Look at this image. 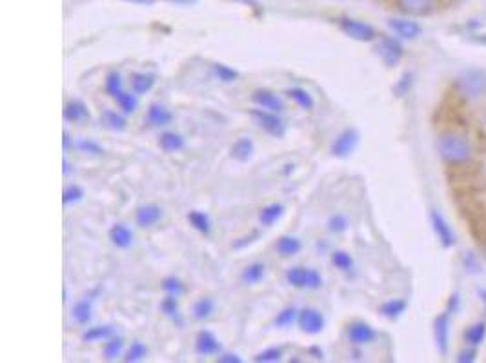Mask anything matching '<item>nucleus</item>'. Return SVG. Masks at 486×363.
<instances>
[{
    "label": "nucleus",
    "instance_id": "obj_5",
    "mask_svg": "<svg viewBox=\"0 0 486 363\" xmlns=\"http://www.w3.org/2000/svg\"><path fill=\"white\" fill-rule=\"evenodd\" d=\"M357 144H359V133L353 127L342 131L331 144V154L337 158H348L353 151H356Z\"/></svg>",
    "mask_w": 486,
    "mask_h": 363
},
{
    "label": "nucleus",
    "instance_id": "obj_25",
    "mask_svg": "<svg viewBox=\"0 0 486 363\" xmlns=\"http://www.w3.org/2000/svg\"><path fill=\"white\" fill-rule=\"evenodd\" d=\"M93 307H91V300L84 298L79 300L73 309H71V318L75 320L77 324L81 325H88L91 322V316H93Z\"/></svg>",
    "mask_w": 486,
    "mask_h": 363
},
{
    "label": "nucleus",
    "instance_id": "obj_24",
    "mask_svg": "<svg viewBox=\"0 0 486 363\" xmlns=\"http://www.w3.org/2000/svg\"><path fill=\"white\" fill-rule=\"evenodd\" d=\"M284 211L286 207L282 204L266 205V207H262L261 209V213H259V222H261V225H264V227H271L275 222L281 220Z\"/></svg>",
    "mask_w": 486,
    "mask_h": 363
},
{
    "label": "nucleus",
    "instance_id": "obj_45",
    "mask_svg": "<svg viewBox=\"0 0 486 363\" xmlns=\"http://www.w3.org/2000/svg\"><path fill=\"white\" fill-rule=\"evenodd\" d=\"M77 147L82 151V153H90V154H95V156H101V154H104V147H102L101 144H97L95 140L91 138H84L81 140L79 144H77Z\"/></svg>",
    "mask_w": 486,
    "mask_h": 363
},
{
    "label": "nucleus",
    "instance_id": "obj_16",
    "mask_svg": "<svg viewBox=\"0 0 486 363\" xmlns=\"http://www.w3.org/2000/svg\"><path fill=\"white\" fill-rule=\"evenodd\" d=\"M146 122L153 127H166L173 122V113L161 104H151L146 113Z\"/></svg>",
    "mask_w": 486,
    "mask_h": 363
},
{
    "label": "nucleus",
    "instance_id": "obj_39",
    "mask_svg": "<svg viewBox=\"0 0 486 363\" xmlns=\"http://www.w3.org/2000/svg\"><path fill=\"white\" fill-rule=\"evenodd\" d=\"M331 264L339 271H350L353 267V258L346 251H336V253H331Z\"/></svg>",
    "mask_w": 486,
    "mask_h": 363
},
{
    "label": "nucleus",
    "instance_id": "obj_2",
    "mask_svg": "<svg viewBox=\"0 0 486 363\" xmlns=\"http://www.w3.org/2000/svg\"><path fill=\"white\" fill-rule=\"evenodd\" d=\"M286 282L291 285V287L297 289H315L322 287V276L317 273L315 269H308V267H291L286 271Z\"/></svg>",
    "mask_w": 486,
    "mask_h": 363
},
{
    "label": "nucleus",
    "instance_id": "obj_34",
    "mask_svg": "<svg viewBox=\"0 0 486 363\" xmlns=\"http://www.w3.org/2000/svg\"><path fill=\"white\" fill-rule=\"evenodd\" d=\"M124 87H122V76L119 71H111L110 75L106 76V93L111 96V98H117L121 95Z\"/></svg>",
    "mask_w": 486,
    "mask_h": 363
},
{
    "label": "nucleus",
    "instance_id": "obj_19",
    "mask_svg": "<svg viewBox=\"0 0 486 363\" xmlns=\"http://www.w3.org/2000/svg\"><path fill=\"white\" fill-rule=\"evenodd\" d=\"M111 244L119 249H128L133 244V231L124 224H115L110 229Z\"/></svg>",
    "mask_w": 486,
    "mask_h": 363
},
{
    "label": "nucleus",
    "instance_id": "obj_54",
    "mask_svg": "<svg viewBox=\"0 0 486 363\" xmlns=\"http://www.w3.org/2000/svg\"><path fill=\"white\" fill-rule=\"evenodd\" d=\"M62 165H64V169H62V171H64V174L70 173V164H68V160H64V164H62Z\"/></svg>",
    "mask_w": 486,
    "mask_h": 363
},
{
    "label": "nucleus",
    "instance_id": "obj_26",
    "mask_svg": "<svg viewBox=\"0 0 486 363\" xmlns=\"http://www.w3.org/2000/svg\"><path fill=\"white\" fill-rule=\"evenodd\" d=\"M264 276H266V265L262 264V262H253V264H250L244 271H242L241 280L244 282V284L253 285V284H259Z\"/></svg>",
    "mask_w": 486,
    "mask_h": 363
},
{
    "label": "nucleus",
    "instance_id": "obj_11",
    "mask_svg": "<svg viewBox=\"0 0 486 363\" xmlns=\"http://www.w3.org/2000/svg\"><path fill=\"white\" fill-rule=\"evenodd\" d=\"M434 334H436L437 349L445 356L448 353V347H450V313H443L437 316Z\"/></svg>",
    "mask_w": 486,
    "mask_h": 363
},
{
    "label": "nucleus",
    "instance_id": "obj_27",
    "mask_svg": "<svg viewBox=\"0 0 486 363\" xmlns=\"http://www.w3.org/2000/svg\"><path fill=\"white\" fill-rule=\"evenodd\" d=\"M286 95L290 96V98L293 100L299 107H302V110L311 111L313 107H315V100H313V96H311L306 90H302V87H291V90L286 91Z\"/></svg>",
    "mask_w": 486,
    "mask_h": 363
},
{
    "label": "nucleus",
    "instance_id": "obj_1",
    "mask_svg": "<svg viewBox=\"0 0 486 363\" xmlns=\"http://www.w3.org/2000/svg\"><path fill=\"white\" fill-rule=\"evenodd\" d=\"M437 153L445 162L451 165H461L466 160H470L472 147L468 144V140L461 134H443L441 138L437 140Z\"/></svg>",
    "mask_w": 486,
    "mask_h": 363
},
{
    "label": "nucleus",
    "instance_id": "obj_33",
    "mask_svg": "<svg viewBox=\"0 0 486 363\" xmlns=\"http://www.w3.org/2000/svg\"><path fill=\"white\" fill-rule=\"evenodd\" d=\"M466 342L470 345H481L483 342H485L486 338V324L485 322H479V324L472 325V327L466 329V334H465Z\"/></svg>",
    "mask_w": 486,
    "mask_h": 363
},
{
    "label": "nucleus",
    "instance_id": "obj_6",
    "mask_svg": "<svg viewBox=\"0 0 486 363\" xmlns=\"http://www.w3.org/2000/svg\"><path fill=\"white\" fill-rule=\"evenodd\" d=\"M459 87L466 96L470 98H477L483 95V91L486 90V76L483 75L481 71L470 70L466 71L465 75L459 79Z\"/></svg>",
    "mask_w": 486,
    "mask_h": 363
},
{
    "label": "nucleus",
    "instance_id": "obj_9",
    "mask_svg": "<svg viewBox=\"0 0 486 363\" xmlns=\"http://www.w3.org/2000/svg\"><path fill=\"white\" fill-rule=\"evenodd\" d=\"M251 100L257 107L266 111H273V113H282L284 111V102L279 95H275L270 90H255L251 93Z\"/></svg>",
    "mask_w": 486,
    "mask_h": 363
},
{
    "label": "nucleus",
    "instance_id": "obj_21",
    "mask_svg": "<svg viewBox=\"0 0 486 363\" xmlns=\"http://www.w3.org/2000/svg\"><path fill=\"white\" fill-rule=\"evenodd\" d=\"M130 80L131 91H133L137 96L150 93V91L153 90V85H155V75H153V73H133Z\"/></svg>",
    "mask_w": 486,
    "mask_h": 363
},
{
    "label": "nucleus",
    "instance_id": "obj_49",
    "mask_svg": "<svg viewBox=\"0 0 486 363\" xmlns=\"http://www.w3.org/2000/svg\"><path fill=\"white\" fill-rule=\"evenodd\" d=\"M474 360H476V353H474V351H465V353L457 358V362L468 363V362H474Z\"/></svg>",
    "mask_w": 486,
    "mask_h": 363
},
{
    "label": "nucleus",
    "instance_id": "obj_37",
    "mask_svg": "<svg viewBox=\"0 0 486 363\" xmlns=\"http://www.w3.org/2000/svg\"><path fill=\"white\" fill-rule=\"evenodd\" d=\"M117 104H119V107H121L122 111H124L126 115H130V113H135L137 105H139V100H137V95L133 93H126V91H122L121 95L117 96Z\"/></svg>",
    "mask_w": 486,
    "mask_h": 363
},
{
    "label": "nucleus",
    "instance_id": "obj_46",
    "mask_svg": "<svg viewBox=\"0 0 486 363\" xmlns=\"http://www.w3.org/2000/svg\"><path fill=\"white\" fill-rule=\"evenodd\" d=\"M328 229H330L331 233H342V231L348 229V220H346V216H342V214H336V216H331V218L328 220Z\"/></svg>",
    "mask_w": 486,
    "mask_h": 363
},
{
    "label": "nucleus",
    "instance_id": "obj_35",
    "mask_svg": "<svg viewBox=\"0 0 486 363\" xmlns=\"http://www.w3.org/2000/svg\"><path fill=\"white\" fill-rule=\"evenodd\" d=\"M379 311L386 318H397L406 311V302L405 300H390V302H385Z\"/></svg>",
    "mask_w": 486,
    "mask_h": 363
},
{
    "label": "nucleus",
    "instance_id": "obj_8",
    "mask_svg": "<svg viewBox=\"0 0 486 363\" xmlns=\"http://www.w3.org/2000/svg\"><path fill=\"white\" fill-rule=\"evenodd\" d=\"M377 53H379V56L382 59V62H385L386 65H390V68H393V65L399 64L402 59V55H405L402 45L399 44L396 39H391V37H382V39L379 40Z\"/></svg>",
    "mask_w": 486,
    "mask_h": 363
},
{
    "label": "nucleus",
    "instance_id": "obj_17",
    "mask_svg": "<svg viewBox=\"0 0 486 363\" xmlns=\"http://www.w3.org/2000/svg\"><path fill=\"white\" fill-rule=\"evenodd\" d=\"M64 120H68L71 124H81V122L90 120V110H88V105H86L82 100H70V102L64 105Z\"/></svg>",
    "mask_w": 486,
    "mask_h": 363
},
{
    "label": "nucleus",
    "instance_id": "obj_28",
    "mask_svg": "<svg viewBox=\"0 0 486 363\" xmlns=\"http://www.w3.org/2000/svg\"><path fill=\"white\" fill-rule=\"evenodd\" d=\"M101 122L106 125V127H108V129L119 131V133L128 127V122H126L124 116H122L121 113H117V111H111V110L102 111Z\"/></svg>",
    "mask_w": 486,
    "mask_h": 363
},
{
    "label": "nucleus",
    "instance_id": "obj_47",
    "mask_svg": "<svg viewBox=\"0 0 486 363\" xmlns=\"http://www.w3.org/2000/svg\"><path fill=\"white\" fill-rule=\"evenodd\" d=\"M217 362H221V363H241L242 360H241V356L239 354H221L219 358H217Z\"/></svg>",
    "mask_w": 486,
    "mask_h": 363
},
{
    "label": "nucleus",
    "instance_id": "obj_23",
    "mask_svg": "<svg viewBox=\"0 0 486 363\" xmlns=\"http://www.w3.org/2000/svg\"><path fill=\"white\" fill-rule=\"evenodd\" d=\"M159 145H161V149L166 151V153H177V151L184 149L186 140L182 138L179 133L166 131V133L161 134V138H159Z\"/></svg>",
    "mask_w": 486,
    "mask_h": 363
},
{
    "label": "nucleus",
    "instance_id": "obj_41",
    "mask_svg": "<svg viewBox=\"0 0 486 363\" xmlns=\"http://www.w3.org/2000/svg\"><path fill=\"white\" fill-rule=\"evenodd\" d=\"M162 289H164L166 294H171V296H177V298H179V296L186 291L184 284H182L179 278H175V276L166 278L164 282H162Z\"/></svg>",
    "mask_w": 486,
    "mask_h": 363
},
{
    "label": "nucleus",
    "instance_id": "obj_30",
    "mask_svg": "<svg viewBox=\"0 0 486 363\" xmlns=\"http://www.w3.org/2000/svg\"><path fill=\"white\" fill-rule=\"evenodd\" d=\"M188 220H190L191 227L199 231V233L208 234L211 231L210 216L206 213H202V211H191V213L188 214Z\"/></svg>",
    "mask_w": 486,
    "mask_h": 363
},
{
    "label": "nucleus",
    "instance_id": "obj_13",
    "mask_svg": "<svg viewBox=\"0 0 486 363\" xmlns=\"http://www.w3.org/2000/svg\"><path fill=\"white\" fill-rule=\"evenodd\" d=\"M348 340L353 345H366L371 344L376 340V331L370 324L366 322H351L348 325Z\"/></svg>",
    "mask_w": 486,
    "mask_h": 363
},
{
    "label": "nucleus",
    "instance_id": "obj_43",
    "mask_svg": "<svg viewBox=\"0 0 486 363\" xmlns=\"http://www.w3.org/2000/svg\"><path fill=\"white\" fill-rule=\"evenodd\" d=\"M84 198V189L79 187V185H68L62 193V202L66 205L68 204H75V202H81Z\"/></svg>",
    "mask_w": 486,
    "mask_h": 363
},
{
    "label": "nucleus",
    "instance_id": "obj_3",
    "mask_svg": "<svg viewBox=\"0 0 486 363\" xmlns=\"http://www.w3.org/2000/svg\"><path fill=\"white\" fill-rule=\"evenodd\" d=\"M251 118L255 120V124L261 127L262 131H266L271 136L275 138H282L286 133V124L284 120L279 116V113H273V111H266V110H251L250 111Z\"/></svg>",
    "mask_w": 486,
    "mask_h": 363
},
{
    "label": "nucleus",
    "instance_id": "obj_4",
    "mask_svg": "<svg viewBox=\"0 0 486 363\" xmlns=\"http://www.w3.org/2000/svg\"><path fill=\"white\" fill-rule=\"evenodd\" d=\"M337 24L346 37L357 40V42H371L376 40L377 33L370 24H366L362 20L350 19V17H341L337 20Z\"/></svg>",
    "mask_w": 486,
    "mask_h": 363
},
{
    "label": "nucleus",
    "instance_id": "obj_31",
    "mask_svg": "<svg viewBox=\"0 0 486 363\" xmlns=\"http://www.w3.org/2000/svg\"><path fill=\"white\" fill-rule=\"evenodd\" d=\"M297 320H299V311H297L295 307H284L281 313L277 314L275 320H273V324H275V327L279 329H288L295 324Z\"/></svg>",
    "mask_w": 486,
    "mask_h": 363
},
{
    "label": "nucleus",
    "instance_id": "obj_10",
    "mask_svg": "<svg viewBox=\"0 0 486 363\" xmlns=\"http://www.w3.org/2000/svg\"><path fill=\"white\" fill-rule=\"evenodd\" d=\"M430 220H431V227H434V231H436L439 242H441L445 247L456 245V233H454V229H451V225L446 222L445 216H443L441 213H437V211H431Z\"/></svg>",
    "mask_w": 486,
    "mask_h": 363
},
{
    "label": "nucleus",
    "instance_id": "obj_55",
    "mask_svg": "<svg viewBox=\"0 0 486 363\" xmlns=\"http://www.w3.org/2000/svg\"><path fill=\"white\" fill-rule=\"evenodd\" d=\"M479 296H481V300H483V304H485V305H486V291H481V293H479Z\"/></svg>",
    "mask_w": 486,
    "mask_h": 363
},
{
    "label": "nucleus",
    "instance_id": "obj_12",
    "mask_svg": "<svg viewBox=\"0 0 486 363\" xmlns=\"http://www.w3.org/2000/svg\"><path fill=\"white\" fill-rule=\"evenodd\" d=\"M390 30L396 33L399 39L405 40H414L422 33V28L417 22L410 19H390L388 20Z\"/></svg>",
    "mask_w": 486,
    "mask_h": 363
},
{
    "label": "nucleus",
    "instance_id": "obj_48",
    "mask_svg": "<svg viewBox=\"0 0 486 363\" xmlns=\"http://www.w3.org/2000/svg\"><path fill=\"white\" fill-rule=\"evenodd\" d=\"M410 79H411V75L402 76V79H401L402 82L399 84V87H397V93H399V95H405L406 91H408V87H410Z\"/></svg>",
    "mask_w": 486,
    "mask_h": 363
},
{
    "label": "nucleus",
    "instance_id": "obj_40",
    "mask_svg": "<svg viewBox=\"0 0 486 363\" xmlns=\"http://www.w3.org/2000/svg\"><path fill=\"white\" fill-rule=\"evenodd\" d=\"M282 356H284V351L282 347H270L264 349L262 353H259L255 356V362H264V363H273V362H281Z\"/></svg>",
    "mask_w": 486,
    "mask_h": 363
},
{
    "label": "nucleus",
    "instance_id": "obj_18",
    "mask_svg": "<svg viewBox=\"0 0 486 363\" xmlns=\"http://www.w3.org/2000/svg\"><path fill=\"white\" fill-rule=\"evenodd\" d=\"M161 218H162V209L155 204H148L139 207L135 216L137 225H139V227H151V225H155Z\"/></svg>",
    "mask_w": 486,
    "mask_h": 363
},
{
    "label": "nucleus",
    "instance_id": "obj_29",
    "mask_svg": "<svg viewBox=\"0 0 486 363\" xmlns=\"http://www.w3.org/2000/svg\"><path fill=\"white\" fill-rule=\"evenodd\" d=\"M113 334V327L111 325H95V327H90L82 334V340L84 342H102V340L111 338Z\"/></svg>",
    "mask_w": 486,
    "mask_h": 363
},
{
    "label": "nucleus",
    "instance_id": "obj_50",
    "mask_svg": "<svg viewBox=\"0 0 486 363\" xmlns=\"http://www.w3.org/2000/svg\"><path fill=\"white\" fill-rule=\"evenodd\" d=\"M62 144H64V151L70 149V144H71V142H70V134L66 133V131L62 133Z\"/></svg>",
    "mask_w": 486,
    "mask_h": 363
},
{
    "label": "nucleus",
    "instance_id": "obj_36",
    "mask_svg": "<svg viewBox=\"0 0 486 363\" xmlns=\"http://www.w3.org/2000/svg\"><path fill=\"white\" fill-rule=\"evenodd\" d=\"M215 311V304L211 298H201L193 305V316L197 320H208Z\"/></svg>",
    "mask_w": 486,
    "mask_h": 363
},
{
    "label": "nucleus",
    "instance_id": "obj_14",
    "mask_svg": "<svg viewBox=\"0 0 486 363\" xmlns=\"http://www.w3.org/2000/svg\"><path fill=\"white\" fill-rule=\"evenodd\" d=\"M396 4L405 15L421 17L436 8V0H396Z\"/></svg>",
    "mask_w": 486,
    "mask_h": 363
},
{
    "label": "nucleus",
    "instance_id": "obj_44",
    "mask_svg": "<svg viewBox=\"0 0 486 363\" xmlns=\"http://www.w3.org/2000/svg\"><path fill=\"white\" fill-rule=\"evenodd\" d=\"M161 309L166 316H170V318H173V320H179V302H177V296H171V294H168V296L162 300Z\"/></svg>",
    "mask_w": 486,
    "mask_h": 363
},
{
    "label": "nucleus",
    "instance_id": "obj_52",
    "mask_svg": "<svg viewBox=\"0 0 486 363\" xmlns=\"http://www.w3.org/2000/svg\"><path fill=\"white\" fill-rule=\"evenodd\" d=\"M310 353L313 354V358H317V360H322V351H319V349H310Z\"/></svg>",
    "mask_w": 486,
    "mask_h": 363
},
{
    "label": "nucleus",
    "instance_id": "obj_53",
    "mask_svg": "<svg viewBox=\"0 0 486 363\" xmlns=\"http://www.w3.org/2000/svg\"><path fill=\"white\" fill-rule=\"evenodd\" d=\"M170 2H173V4H184V6H188V4H195L197 0H170Z\"/></svg>",
    "mask_w": 486,
    "mask_h": 363
},
{
    "label": "nucleus",
    "instance_id": "obj_42",
    "mask_svg": "<svg viewBox=\"0 0 486 363\" xmlns=\"http://www.w3.org/2000/svg\"><path fill=\"white\" fill-rule=\"evenodd\" d=\"M213 70H215L217 79L221 80V82H226V84L235 82V80L239 79V71L231 70V68H228L226 64H215L213 65Z\"/></svg>",
    "mask_w": 486,
    "mask_h": 363
},
{
    "label": "nucleus",
    "instance_id": "obj_51",
    "mask_svg": "<svg viewBox=\"0 0 486 363\" xmlns=\"http://www.w3.org/2000/svg\"><path fill=\"white\" fill-rule=\"evenodd\" d=\"M126 2H131V4H142V6L153 4V0H126Z\"/></svg>",
    "mask_w": 486,
    "mask_h": 363
},
{
    "label": "nucleus",
    "instance_id": "obj_15",
    "mask_svg": "<svg viewBox=\"0 0 486 363\" xmlns=\"http://www.w3.org/2000/svg\"><path fill=\"white\" fill-rule=\"evenodd\" d=\"M195 351L199 356H211L221 351V344L211 331H201L195 338Z\"/></svg>",
    "mask_w": 486,
    "mask_h": 363
},
{
    "label": "nucleus",
    "instance_id": "obj_38",
    "mask_svg": "<svg viewBox=\"0 0 486 363\" xmlns=\"http://www.w3.org/2000/svg\"><path fill=\"white\" fill-rule=\"evenodd\" d=\"M148 356V347H146L142 342H133L131 344V347L128 349V353H126L124 356V362H142V360Z\"/></svg>",
    "mask_w": 486,
    "mask_h": 363
},
{
    "label": "nucleus",
    "instance_id": "obj_7",
    "mask_svg": "<svg viewBox=\"0 0 486 363\" xmlns=\"http://www.w3.org/2000/svg\"><path fill=\"white\" fill-rule=\"evenodd\" d=\"M299 327L302 333L306 334H319L322 333V329L326 325V320L322 316L321 311H317L313 307H306L299 311Z\"/></svg>",
    "mask_w": 486,
    "mask_h": 363
},
{
    "label": "nucleus",
    "instance_id": "obj_20",
    "mask_svg": "<svg viewBox=\"0 0 486 363\" xmlns=\"http://www.w3.org/2000/svg\"><path fill=\"white\" fill-rule=\"evenodd\" d=\"M231 158L237 160V162H248V160L253 156L255 153V145H253V140L248 138V136H242L231 145Z\"/></svg>",
    "mask_w": 486,
    "mask_h": 363
},
{
    "label": "nucleus",
    "instance_id": "obj_32",
    "mask_svg": "<svg viewBox=\"0 0 486 363\" xmlns=\"http://www.w3.org/2000/svg\"><path fill=\"white\" fill-rule=\"evenodd\" d=\"M122 349H124V338H122V336H115V338H110L106 342L102 353H104V358L108 360V362H113V360H117L121 356Z\"/></svg>",
    "mask_w": 486,
    "mask_h": 363
},
{
    "label": "nucleus",
    "instance_id": "obj_22",
    "mask_svg": "<svg viewBox=\"0 0 486 363\" xmlns=\"http://www.w3.org/2000/svg\"><path fill=\"white\" fill-rule=\"evenodd\" d=\"M275 249H277V253L281 254V256H295V254L302 249V244H301V240L297 238V236L284 234V236H281V238L277 240Z\"/></svg>",
    "mask_w": 486,
    "mask_h": 363
}]
</instances>
